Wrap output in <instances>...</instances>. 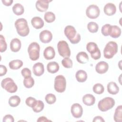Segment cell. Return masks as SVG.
Listing matches in <instances>:
<instances>
[{
  "label": "cell",
  "instance_id": "obj_6",
  "mask_svg": "<svg viewBox=\"0 0 122 122\" xmlns=\"http://www.w3.org/2000/svg\"><path fill=\"white\" fill-rule=\"evenodd\" d=\"M1 86L2 88L10 93H14L18 89L17 85L10 78L4 79L1 82Z\"/></svg>",
  "mask_w": 122,
  "mask_h": 122
},
{
  "label": "cell",
  "instance_id": "obj_28",
  "mask_svg": "<svg viewBox=\"0 0 122 122\" xmlns=\"http://www.w3.org/2000/svg\"><path fill=\"white\" fill-rule=\"evenodd\" d=\"M20 102V98L17 95L11 96L9 99V104L12 107H17L19 105Z\"/></svg>",
  "mask_w": 122,
  "mask_h": 122
},
{
  "label": "cell",
  "instance_id": "obj_36",
  "mask_svg": "<svg viewBox=\"0 0 122 122\" xmlns=\"http://www.w3.org/2000/svg\"><path fill=\"white\" fill-rule=\"evenodd\" d=\"M63 66L66 68H71L72 67V61L69 57L64 58L61 61Z\"/></svg>",
  "mask_w": 122,
  "mask_h": 122
},
{
  "label": "cell",
  "instance_id": "obj_44",
  "mask_svg": "<svg viewBox=\"0 0 122 122\" xmlns=\"http://www.w3.org/2000/svg\"><path fill=\"white\" fill-rule=\"evenodd\" d=\"M1 1L4 5L9 6L11 5L13 1L12 0H2Z\"/></svg>",
  "mask_w": 122,
  "mask_h": 122
},
{
  "label": "cell",
  "instance_id": "obj_23",
  "mask_svg": "<svg viewBox=\"0 0 122 122\" xmlns=\"http://www.w3.org/2000/svg\"><path fill=\"white\" fill-rule=\"evenodd\" d=\"M47 69L49 72L51 73H55L59 70V65L58 63L55 61H51L48 63L47 65Z\"/></svg>",
  "mask_w": 122,
  "mask_h": 122
},
{
  "label": "cell",
  "instance_id": "obj_33",
  "mask_svg": "<svg viewBox=\"0 0 122 122\" xmlns=\"http://www.w3.org/2000/svg\"><path fill=\"white\" fill-rule=\"evenodd\" d=\"M23 84L27 88H30L34 84V80L31 76L25 78L23 80Z\"/></svg>",
  "mask_w": 122,
  "mask_h": 122
},
{
  "label": "cell",
  "instance_id": "obj_2",
  "mask_svg": "<svg viewBox=\"0 0 122 122\" xmlns=\"http://www.w3.org/2000/svg\"><path fill=\"white\" fill-rule=\"evenodd\" d=\"M64 32L66 37L72 44L78 43L81 40L80 34L77 33L75 28L72 26L68 25L65 27Z\"/></svg>",
  "mask_w": 122,
  "mask_h": 122
},
{
  "label": "cell",
  "instance_id": "obj_24",
  "mask_svg": "<svg viewBox=\"0 0 122 122\" xmlns=\"http://www.w3.org/2000/svg\"><path fill=\"white\" fill-rule=\"evenodd\" d=\"M75 77L78 81L80 82H83L87 80V74L85 71L80 70L76 72Z\"/></svg>",
  "mask_w": 122,
  "mask_h": 122
},
{
  "label": "cell",
  "instance_id": "obj_16",
  "mask_svg": "<svg viewBox=\"0 0 122 122\" xmlns=\"http://www.w3.org/2000/svg\"><path fill=\"white\" fill-rule=\"evenodd\" d=\"M103 11L105 14L108 16L114 15L116 11L115 5L112 3H108L104 7Z\"/></svg>",
  "mask_w": 122,
  "mask_h": 122
},
{
  "label": "cell",
  "instance_id": "obj_11",
  "mask_svg": "<svg viewBox=\"0 0 122 122\" xmlns=\"http://www.w3.org/2000/svg\"><path fill=\"white\" fill-rule=\"evenodd\" d=\"M39 38L40 41L42 42L47 43L51 41L52 39V34L50 30H43L40 32Z\"/></svg>",
  "mask_w": 122,
  "mask_h": 122
},
{
  "label": "cell",
  "instance_id": "obj_9",
  "mask_svg": "<svg viewBox=\"0 0 122 122\" xmlns=\"http://www.w3.org/2000/svg\"><path fill=\"white\" fill-rule=\"evenodd\" d=\"M100 10L99 8L96 5L92 4L89 5L86 9V14L90 19H96L100 15Z\"/></svg>",
  "mask_w": 122,
  "mask_h": 122
},
{
  "label": "cell",
  "instance_id": "obj_3",
  "mask_svg": "<svg viewBox=\"0 0 122 122\" xmlns=\"http://www.w3.org/2000/svg\"><path fill=\"white\" fill-rule=\"evenodd\" d=\"M118 51V45L114 41L108 42L103 50V55L106 59H111Z\"/></svg>",
  "mask_w": 122,
  "mask_h": 122
},
{
  "label": "cell",
  "instance_id": "obj_13",
  "mask_svg": "<svg viewBox=\"0 0 122 122\" xmlns=\"http://www.w3.org/2000/svg\"><path fill=\"white\" fill-rule=\"evenodd\" d=\"M108 63L104 61L99 62L95 66V70L96 72L99 74L105 73L108 70Z\"/></svg>",
  "mask_w": 122,
  "mask_h": 122
},
{
  "label": "cell",
  "instance_id": "obj_26",
  "mask_svg": "<svg viewBox=\"0 0 122 122\" xmlns=\"http://www.w3.org/2000/svg\"><path fill=\"white\" fill-rule=\"evenodd\" d=\"M9 67L12 70H18L22 67L23 62L20 60H14L10 61L9 64Z\"/></svg>",
  "mask_w": 122,
  "mask_h": 122
},
{
  "label": "cell",
  "instance_id": "obj_22",
  "mask_svg": "<svg viewBox=\"0 0 122 122\" xmlns=\"http://www.w3.org/2000/svg\"><path fill=\"white\" fill-rule=\"evenodd\" d=\"M76 60L78 62L81 64H85L89 61V57L86 52L81 51L77 54Z\"/></svg>",
  "mask_w": 122,
  "mask_h": 122
},
{
  "label": "cell",
  "instance_id": "obj_8",
  "mask_svg": "<svg viewBox=\"0 0 122 122\" xmlns=\"http://www.w3.org/2000/svg\"><path fill=\"white\" fill-rule=\"evenodd\" d=\"M57 49L59 54L62 57H69L71 51L68 44L65 41H60L57 44Z\"/></svg>",
  "mask_w": 122,
  "mask_h": 122
},
{
  "label": "cell",
  "instance_id": "obj_39",
  "mask_svg": "<svg viewBox=\"0 0 122 122\" xmlns=\"http://www.w3.org/2000/svg\"><path fill=\"white\" fill-rule=\"evenodd\" d=\"M110 24H106L104 25L102 28V33L105 36H109V29L110 26Z\"/></svg>",
  "mask_w": 122,
  "mask_h": 122
},
{
  "label": "cell",
  "instance_id": "obj_32",
  "mask_svg": "<svg viewBox=\"0 0 122 122\" xmlns=\"http://www.w3.org/2000/svg\"><path fill=\"white\" fill-rule=\"evenodd\" d=\"M87 29L90 32L95 33L97 32L99 29V26L96 22L91 21L89 22L87 24Z\"/></svg>",
  "mask_w": 122,
  "mask_h": 122
},
{
  "label": "cell",
  "instance_id": "obj_18",
  "mask_svg": "<svg viewBox=\"0 0 122 122\" xmlns=\"http://www.w3.org/2000/svg\"><path fill=\"white\" fill-rule=\"evenodd\" d=\"M55 55V52L53 47L51 46L47 47L43 51L44 57L46 60H51L53 59Z\"/></svg>",
  "mask_w": 122,
  "mask_h": 122
},
{
  "label": "cell",
  "instance_id": "obj_1",
  "mask_svg": "<svg viewBox=\"0 0 122 122\" xmlns=\"http://www.w3.org/2000/svg\"><path fill=\"white\" fill-rule=\"evenodd\" d=\"M15 26L17 33L20 36L25 37L29 34L30 29L26 19L24 18L17 19L15 22Z\"/></svg>",
  "mask_w": 122,
  "mask_h": 122
},
{
  "label": "cell",
  "instance_id": "obj_19",
  "mask_svg": "<svg viewBox=\"0 0 122 122\" xmlns=\"http://www.w3.org/2000/svg\"><path fill=\"white\" fill-rule=\"evenodd\" d=\"M31 23L32 26L36 29H40L44 26V21L42 19L38 16L32 18L31 20Z\"/></svg>",
  "mask_w": 122,
  "mask_h": 122
},
{
  "label": "cell",
  "instance_id": "obj_17",
  "mask_svg": "<svg viewBox=\"0 0 122 122\" xmlns=\"http://www.w3.org/2000/svg\"><path fill=\"white\" fill-rule=\"evenodd\" d=\"M21 41L18 38L12 39L10 43V48L13 52H18L21 48Z\"/></svg>",
  "mask_w": 122,
  "mask_h": 122
},
{
  "label": "cell",
  "instance_id": "obj_41",
  "mask_svg": "<svg viewBox=\"0 0 122 122\" xmlns=\"http://www.w3.org/2000/svg\"><path fill=\"white\" fill-rule=\"evenodd\" d=\"M3 122H14V120L13 117L10 115H6L3 118Z\"/></svg>",
  "mask_w": 122,
  "mask_h": 122
},
{
  "label": "cell",
  "instance_id": "obj_5",
  "mask_svg": "<svg viewBox=\"0 0 122 122\" xmlns=\"http://www.w3.org/2000/svg\"><path fill=\"white\" fill-rule=\"evenodd\" d=\"M40 51V47L38 43L36 42L31 43L28 48L30 58L32 61L37 60L39 58Z\"/></svg>",
  "mask_w": 122,
  "mask_h": 122
},
{
  "label": "cell",
  "instance_id": "obj_45",
  "mask_svg": "<svg viewBox=\"0 0 122 122\" xmlns=\"http://www.w3.org/2000/svg\"><path fill=\"white\" fill-rule=\"evenodd\" d=\"M37 122H51V121L48 120L46 117L45 116H41L40 117H39L38 120H37Z\"/></svg>",
  "mask_w": 122,
  "mask_h": 122
},
{
  "label": "cell",
  "instance_id": "obj_42",
  "mask_svg": "<svg viewBox=\"0 0 122 122\" xmlns=\"http://www.w3.org/2000/svg\"><path fill=\"white\" fill-rule=\"evenodd\" d=\"M7 71V69L6 66L3 65H0V76H2L6 74Z\"/></svg>",
  "mask_w": 122,
  "mask_h": 122
},
{
  "label": "cell",
  "instance_id": "obj_12",
  "mask_svg": "<svg viewBox=\"0 0 122 122\" xmlns=\"http://www.w3.org/2000/svg\"><path fill=\"white\" fill-rule=\"evenodd\" d=\"M51 0H39L36 2L35 6L37 10L40 12L46 11L49 7V3Z\"/></svg>",
  "mask_w": 122,
  "mask_h": 122
},
{
  "label": "cell",
  "instance_id": "obj_38",
  "mask_svg": "<svg viewBox=\"0 0 122 122\" xmlns=\"http://www.w3.org/2000/svg\"><path fill=\"white\" fill-rule=\"evenodd\" d=\"M36 101L37 100L35 98L32 97H29L26 99L25 101V103L29 107L32 108L36 103Z\"/></svg>",
  "mask_w": 122,
  "mask_h": 122
},
{
  "label": "cell",
  "instance_id": "obj_37",
  "mask_svg": "<svg viewBox=\"0 0 122 122\" xmlns=\"http://www.w3.org/2000/svg\"><path fill=\"white\" fill-rule=\"evenodd\" d=\"M0 51L1 52L5 51L7 50V43L5 41V38L2 35H0Z\"/></svg>",
  "mask_w": 122,
  "mask_h": 122
},
{
  "label": "cell",
  "instance_id": "obj_7",
  "mask_svg": "<svg viewBox=\"0 0 122 122\" xmlns=\"http://www.w3.org/2000/svg\"><path fill=\"white\" fill-rule=\"evenodd\" d=\"M66 81L65 77L62 75L57 76L54 79V88L58 92H63L66 89Z\"/></svg>",
  "mask_w": 122,
  "mask_h": 122
},
{
  "label": "cell",
  "instance_id": "obj_43",
  "mask_svg": "<svg viewBox=\"0 0 122 122\" xmlns=\"http://www.w3.org/2000/svg\"><path fill=\"white\" fill-rule=\"evenodd\" d=\"M93 122H104L105 121L104 119L102 118V117L100 116H97L95 117L92 121Z\"/></svg>",
  "mask_w": 122,
  "mask_h": 122
},
{
  "label": "cell",
  "instance_id": "obj_20",
  "mask_svg": "<svg viewBox=\"0 0 122 122\" xmlns=\"http://www.w3.org/2000/svg\"><path fill=\"white\" fill-rule=\"evenodd\" d=\"M82 102L84 104L87 106H92L95 102L94 96L91 94H86L82 97Z\"/></svg>",
  "mask_w": 122,
  "mask_h": 122
},
{
  "label": "cell",
  "instance_id": "obj_15",
  "mask_svg": "<svg viewBox=\"0 0 122 122\" xmlns=\"http://www.w3.org/2000/svg\"><path fill=\"white\" fill-rule=\"evenodd\" d=\"M32 71L34 74L37 76H40L42 75L44 71L43 64L41 62L35 63L32 67Z\"/></svg>",
  "mask_w": 122,
  "mask_h": 122
},
{
  "label": "cell",
  "instance_id": "obj_21",
  "mask_svg": "<svg viewBox=\"0 0 122 122\" xmlns=\"http://www.w3.org/2000/svg\"><path fill=\"white\" fill-rule=\"evenodd\" d=\"M107 91L111 94L115 95L118 93L119 88L116 83L114 81H111L107 85Z\"/></svg>",
  "mask_w": 122,
  "mask_h": 122
},
{
  "label": "cell",
  "instance_id": "obj_10",
  "mask_svg": "<svg viewBox=\"0 0 122 122\" xmlns=\"http://www.w3.org/2000/svg\"><path fill=\"white\" fill-rule=\"evenodd\" d=\"M72 115L76 118H79L81 117L83 113L82 106L79 103H74L71 106V109Z\"/></svg>",
  "mask_w": 122,
  "mask_h": 122
},
{
  "label": "cell",
  "instance_id": "obj_30",
  "mask_svg": "<svg viewBox=\"0 0 122 122\" xmlns=\"http://www.w3.org/2000/svg\"><path fill=\"white\" fill-rule=\"evenodd\" d=\"M44 104L42 101L41 100H37L34 106L32 107L33 111L35 112H41L44 108Z\"/></svg>",
  "mask_w": 122,
  "mask_h": 122
},
{
  "label": "cell",
  "instance_id": "obj_29",
  "mask_svg": "<svg viewBox=\"0 0 122 122\" xmlns=\"http://www.w3.org/2000/svg\"><path fill=\"white\" fill-rule=\"evenodd\" d=\"M13 13L16 15H21L24 13L23 6L20 3H16L12 7Z\"/></svg>",
  "mask_w": 122,
  "mask_h": 122
},
{
  "label": "cell",
  "instance_id": "obj_31",
  "mask_svg": "<svg viewBox=\"0 0 122 122\" xmlns=\"http://www.w3.org/2000/svg\"><path fill=\"white\" fill-rule=\"evenodd\" d=\"M44 18L45 20L47 22L51 23L55 20V15L53 12L51 11H48L44 14Z\"/></svg>",
  "mask_w": 122,
  "mask_h": 122
},
{
  "label": "cell",
  "instance_id": "obj_4",
  "mask_svg": "<svg viewBox=\"0 0 122 122\" xmlns=\"http://www.w3.org/2000/svg\"><path fill=\"white\" fill-rule=\"evenodd\" d=\"M114 105V100L112 97H107L99 102L98 103V107L101 111L106 112L112 109Z\"/></svg>",
  "mask_w": 122,
  "mask_h": 122
},
{
  "label": "cell",
  "instance_id": "obj_14",
  "mask_svg": "<svg viewBox=\"0 0 122 122\" xmlns=\"http://www.w3.org/2000/svg\"><path fill=\"white\" fill-rule=\"evenodd\" d=\"M121 34V29L117 25H110L109 29V35L113 38H117Z\"/></svg>",
  "mask_w": 122,
  "mask_h": 122
},
{
  "label": "cell",
  "instance_id": "obj_25",
  "mask_svg": "<svg viewBox=\"0 0 122 122\" xmlns=\"http://www.w3.org/2000/svg\"><path fill=\"white\" fill-rule=\"evenodd\" d=\"M114 120L116 122H121L122 121V106L119 105L115 109L114 116Z\"/></svg>",
  "mask_w": 122,
  "mask_h": 122
},
{
  "label": "cell",
  "instance_id": "obj_27",
  "mask_svg": "<svg viewBox=\"0 0 122 122\" xmlns=\"http://www.w3.org/2000/svg\"><path fill=\"white\" fill-rule=\"evenodd\" d=\"M86 49L91 54L95 53L99 50L97 44L93 42H90L88 43L86 45Z\"/></svg>",
  "mask_w": 122,
  "mask_h": 122
},
{
  "label": "cell",
  "instance_id": "obj_34",
  "mask_svg": "<svg viewBox=\"0 0 122 122\" xmlns=\"http://www.w3.org/2000/svg\"><path fill=\"white\" fill-rule=\"evenodd\" d=\"M104 88L103 86L101 83H96L93 86V91L94 93L101 94L104 92Z\"/></svg>",
  "mask_w": 122,
  "mask_h": 122
},
{
  "label": "cell",
  "instance_id": "obj_35",
  "mask_svg": "<svg viewBox=\"0 0 122 122\" xmlns=\"http://www.w3.org/2000/svg\"><path fill=\"white\" fill-rule=\"evenodd\" d=\"M45 100L46 102L49 104H52L55 103L56 101V98L55 95L52 93H48L45 97Z\"/></svg>",
  "mask_w": 122,
  "mask_h": 122
},
{
  "label": "cell",
  "instance_id": "obj_40",
  "mask_svg": "<svg viewBox=\"0 0 122 122\" xmlns=\"http://www.w3.org/2000/svg\"><path fill=\"white\" fill-rule=\"evenodd\" d=\"M21 73L24 78L30 77L31 75V71L28 68H23L21 71Z\"/></svg>",
  "mask_w": 122,
  "mask_h": 122
}]
</instances>
